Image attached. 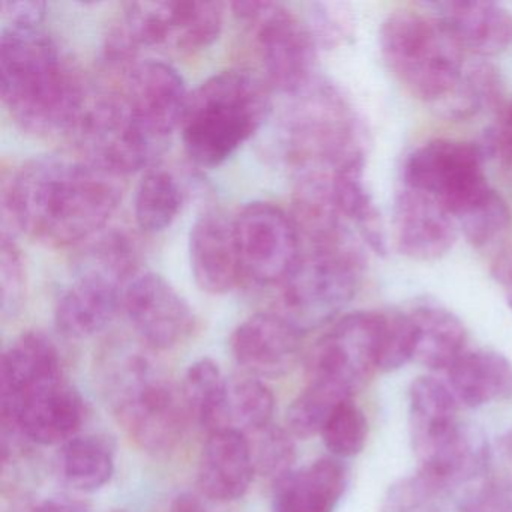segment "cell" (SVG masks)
<instances>
[{
  "instance_id": "6da1fadb",
  "label": "cell",
  "mask_w": 512,
  "mask_h": 512,
  "mask_svg": "<svg viewBox=\"0 0 512 512\" xmlns=\"http://www.w3.org/2000/svg\"><path fill=\"white\" fill-rule=\"evenodd\" d=\"M118 176L83 160L32 158L2 185V214L47 247L80 245L103 232L121 202Z\"/></svg>"
},
{
  "instance_id": "7a4b0ae2",
  "label": "cell",
  "mask_w": 512,
  "mask_h": 512,
  "mask_svg": "<svg viewBox=\"0 0 512 512\" xmlns=\"http://www.w3.org/2000/svg\"><path fill=\"white\" fill-rule=\"evenodd\" d=\"M0 95L23 131L35 136L71 133L88 94L58 44L37 29H2Z\"/></svg>"
},
{
  "instance_id": "3957f363",
  "label": "cell",
  "mask_w": 512,
  "mask_h": 512,
  "mask_svg": "<svg viewBox=\"0 0 512 512\" xmlns=\"http://www.w3.org/2000/svg\"><path fill=\"white\" fill-rule=\"evenodd\" d=\"M272 112L271 88L256 74L227 70L188 97L181 133L188 157L202 167L229 160Z\"/></svg>"
},
{
  "instance_id": "277c9868",
  "label": "cell",
  "mask_w": 512,
  "mask_h": 512,
  "mask_svg": "<svg viewBox=\"0 0 512 512\" xmlns=\"http://www.w3.org/2000/svg\"><path fill=\"white\" fill-rule=\"evenodd\" d=\"M103 370L110 406L131 440L148 454L173 451L190 419L181 389L139 350L110 355Z\"/></svg>"
},
{
  "instance_id": "5b68a950",
  "label": "cell",
  "mask_w": 512,
  "mask_h": 512,
  "mask_svg": "<svg viewBox=\"0 0 512 512\" xmlns=\"http://www.w3.org/2000/svg\"><path fill=\"white\" fill-rule=\"evenodd\" d=\"M379 41L389 70L425 103H442L463 77L460 44L434 16L409 10L389 14Z\"/></svg>"
},
{
  "instance_id": "8992f818",
  "label": "cell",
  "mask_w": 512,
  "mask_h": 512,
  "mask_svg": "<svg viewBox=\"0 0 512 512\" xmlns=\"http://www.w3.org/2000/svg\"><path fill=\"white\" fill-rule=\"evenodd\" d=\"M290 98L283 119L284 149L298 175H332L364 155L355 115L334 85L314 79Z\"/></svg>"
},
{
  "instance_id": "52a82bcc",
  "label": "cell",
  "mask_w": 512,
  "mask_h": 512,
  "mask_svg": "<svg viewBox=\"0 0 512 512\" xmlns=\"http://www.w3.org/2000/svg\"><path fill=\"white\" fill-rule=\"evenodd\" d=\"M136 263L118 242H86L55 307V323L65 337L100 334L122 310L125 289L136 278Z\"/></svg>"
},
{
  "instance_id": "ba28073f",
  "label": "cell",
  "mask_w": 512,
  "mask_h": 512,
  "mask_svg": "<svg viewBox=\"0 0 512 512\" xmlns=\"http://www.w3.org/2000/svg\"><path fill=\"white\" fill-rule=\"evenodd\" d=\"M362 268L364 254L358 242L301 251L281 284V314L302 334L332 322L355 296Z\"/></svg>"
},
{
  "instance_id": "9c48e42d",
  "label": "cell",
  "mask_w": 512,
  "mask_h": 512,
  "mask_svg": "<svg viewBox=\"0 0 512 512\" xmlns=\"http://www.w3.org/2000/svg\"><path fill=\"white\" fill-rule=\"evenodd\" d=\"M230 7L253 35L269 88L292 97L316 79L319 47L304 19L275 2L250 0Z\"/></svg>"
},
{
  "instance_id": "30bf717a",
  "label": "cell",
  "mask_w": 512,
  "mask_h": 512,
  "mask_svg": "<svg viewBox=\"0 0 512 512\" xmlns=\"http://www.w3.org/2000/svg\"><path fill=\"white\" fill-rule=\"evenodd\" d=\"M70 134L80 160L118 178L145 169L163 151L140 127L121 94L88 97Z\"/></svg>"
},
{
  "instance_id": "8fae6325",
  "label": "cell",
  "mask_w": 512,
  "mask_h": 512,
  "mask_svg": "<svg viewBox=\"0 0 512 512\" xmlns=\"http://www.w3.org/2000/svg\"><path fill=\"white\" fill-rule=\"evenodd\" d=\"M404 184L436 200L454 218L491 191L481 149L457 140H433L413 151L404 166Z\"/></svg>"
},
{
  "instance_id": "7c38bea8",
  "label": "cell",
  "mask_w": 512,
  "mask_h": 512,
  "mask_svg": "<svg viewBox=\"0 0 512 512\" xmlns=\"http://www.w3.org/2000/svg\"><path fill=\"white\" fill-rule=\"evenodd\" d=\"M383 313L358 311L341 317L317 341L308 361V382L346 400L370 379L379 362Z\"/></svg>"
},
{
  "instance_id": "4fadbf2b",
  "label": "cell",
  "mask_w": 512,
  "mask_h": 512,
  "mask_svg": "<svg viewBox=\"0 0 512 512\" xmlns=\"http://www.w3.org/2000/svg\"><path fill=\"white\" fill-rule=\"evenodd\" d=\"M233 227L241 277L256 286H281L302 250L292 215L272 203H248Z\"/></svg>"
},
{
  "instance_id": "5bb4252c",
  "label": "cell",
  "mask_w": 512,
  "mask_h": 512,
  "mask_svg": "<svg viewBox=\"0 0 512 512\" xmlns=\"http://www.w3.org/2000/svg\"><path fill=\"white\" fill-rule=\"evenodd\" d=\"M224 4L202 0L128 2L122 29L137 47H172L194 53L220 37Z\"/></svg>"
},
{
  "instance_id": "9a60e30c",
  "label": "cell",
  "mask_w": 512,
  "mask_h": 512,
  "mask_svg": "<svg viewBox=\"0 0 512 512\" xmlns=\"http://www.w3.org/2000/svg\"><path fill=\"white\" fill-rule=\"evenodd\" d=\"M0 415L4 433L38 445H65L82 428L85 404L64 374H58L0 397Z\"/></svg>"
},
{
  "instance_id": "2e32d148",
  "label": "cell",
  "mask_w": 512,
  "mask_h": 512,
  "mask_svg": "<svg viewBox=\"0 0 512 512\" xmlns=\"http://www.w3.org/2000/svg\"><path fill=\"white\" fill-rule=\"evenodd\" d=\"M122 310L148 349L167 350L188 340L196 316L178 290L161 275H137L124 293Z\"/></svg>"
},
{
  "instance_id": "e0dca14e",
  "label": "cell",
  "mask_w": 512,
  "mask_h": 512,
  "mask_svg": "<svg viewBox=\"0 0 512 512\" xmlns=\"http://www.w3.org/2000/svg\"><path fill=\"white\" fill-rule=\"evenodd\" d=\"M460 404L448 383L419 377L409 389L410 431L419 467H434L457 454L469 427L458 419Z\"/></svg>"
},
{
  "instance_id": "ac0fdd59",
  "label": "cell",
  "mask_w": 512,
  "mask_h": 512,
  "mask_svg": "<svg viewBox=\"0 0 512 512\" xmlns=\"http://www.w3.org/2000/svg\"><path fill=\"white\" fill-rule=\"evenodd\" d=\"M121 95L140 127L161 148L181 128L190 97L178 71L160 61L137 62L124 76Z\"/></svg>"
},
{
  "instance_id": "d6986e66",
  "label": "cell",
  "mask_w": 512,
  "mask_h": 512,
  "mask_svg": "<svg viewBox=\"0 0 512 512\" xmlns=\"http://www.w3.org/2000/svg\"><path fill=\"white\" fill-rule=\"evenodd\" d=\"M302 332L281 313H257L233 331L230 349L257 379H277L295 368Z\"/></svg>"
},
{
  "instance_id": "ffe728a7",
  "label": "cell",
  "mask_w": 512,
  "mask_h": 512,
  "mask_svg": "<svg viewBox=\"0 0 512 512\" xmlns=\"http://www.w3.org/2000/svg\"><path fill=\"white\" fill-rule=\"evenodd\" d=\"M394 229L398 251L416 262L442 259L457 241L455 218L436 200L407 187L395 200Z\"/></svg>"
},
{
  "instance_id": "44dd1931",
  "label": "cell",
  "mask_w": 512,
  "mask_h": 512,
  "mask_svg": "<svg viewBox=\"0 0 512 512\" xmlns=\"http://www.w3.org/2000/svg\"><path fill=\"white\" fill-rule=\"evenodd\" d=\"M191 272L203 292L224 295L241 280L233 218L220 211H206L191 226Z\"/></svg>"
},
{
  "instance_id": "7402d4cb",
  "label": "cell",
  "mask_w": 512,
  "mask_h": 512,
  "mask_svg": "<svg viewBox=\"0 0 512 512\" xmlns=\"http://www.w3.org/2000/svg\"><path fill=\"white\" fill-rule=\"evenodd\" d=\"M256 475L247 434L232 428L208 434L199 458L197 482L206 500L235 502L245 496Z\"/></svg>"
},
{
  "instance_id": "603a6c76",
  "label": "cell",
  "mask_w": 512,
  "mask_h": 512,
  "mask_svg": "<svg viewBox=\"0 0 512 512\" xmlns=\"http://www.w3.org/2000/svg\"><path fill=\"white\" fill-rule=\"evenodd\" d=\"M433 16L460 44L479 56H494L512 46V13L502 5L481 0L436 2Z\"/></svg>"
},
{
  "instance_id": "cb8c5ba5",
  "label": "cell",
  "mask_w": 512,
  "mask_h": 512,
  "mask_svg": "<svg viewBox=\"0 0 512 512\" xmlns=\"http://www.w3.org/2000/svg\"><path fill=\"white\" fill-rule=\"evenodd\" d=\"M347 487L337 458H320L275 482L272 512H334Z\"/></svg>"
},
{
  "instance_id": "d4e9b609",
  "label": "cell",
  "mask_w": 512,
  "mask_h": 512,
  "mask_svg": "<svg viewBox=\"0 0 512 512\" xmlns=\"http://www.w3.org/2000/svg\"><path fill=\"white\" fill-rule=\"evenodd\" d=\"M448 386L460 407L505 400L512 395V364L493 350L466 352L449 368Z\"/></svg>"
},
{
  "instance_id": "484cf974",
  "label": "cell",
  "mask_w": 512,
  "mask_h": 512,
  "mask_svg": "<svg viewBox=\"0 0 512 512\" xmlns=\"http://www.w3.org/2000/svg\"><path fill=\"white\" fill-rule=\"evenodd\" d=\"M364 169V155L344 164L332 173V190L344 220L356 227L362 241L367 242L374 253L385 256L386 238L382 217L365 187Z\"/></svg>"
},
{
  "instance_id": "4316f807",
  "label": "cell",
  "mask_w": 512,
  "mask_h": 512,
  "mask_svg": "<svg viewBox=\"0 0 512 512\" xmlns=\"http://www.w3.org/2000/svg\"><path fill=\"white\" fill-rule=\"evenodd\" d=\"M416 329L415 361L430 370L448 371L466 353L467 329L451 311L422 305L410 313Z\"/></svg>"
},
{
  "instance_id": "83f0119b",
  "label": "cell",
  "mask_w": 512,
  "mask_h": 512,
  "mask_svg": "<svg viewBox=\"0 0 512 512\" xmlns=\"http://www.w3.org/2000/svg\"><path fill=\"white\" fill-rule=\"evenodd\" d=\"M62 373L61 353L52 338L40 331L25 332L2 355L0 395L16 394L37 380Z\"/></svg>"
},
{
  "instance_id": "f1b7e54d",
  "label": "cell",
  "mask_w": 512,
  "mask_h": 512,
  "mask_svg": "<svg viewBox=\"0 0 512 512\" xmlns=\"http://www.w3.org/2000/svg\"><path fill=\"white\" fill-rule=\"evenodd\" d=\"M188 416L206 433L226 428L229 380L220 365L202 358L188 367L181 386Z\"/></svg>"
},
{
  "instance_id": "f546056e",
  "label": "cell",
  "mask_w": 512,
  "mask_h": 512,
  "mask_svg": "<svg viewBox=\"0 0 512 512\" xmlns=\"http://www.w3.org/2000/svg\"><path fill=\"white\" fill-rule=\"evenodd\" d=\"M59 467L74 490L92 493L100 490L115 472V445L100 434L76 436L62 445Z\"/></svg>"
},
{
  "instance_id": "4dcf8cb0",
  "label": "cell",
  "mask_w": 512,
  "mask_h": 512,
  "mask_svg": "<svg viewBox=\"0 0 512 512\" xmlns=\"http://www.w3.org/2000/svg\"><path fill=\"white\" fill-rule=\"evenodd\" d=\"M184 202L178 179L164 169L143 175L134 199V217L140 230L149 235L164 232L178 217Z\"/></svg>"
},
{
  "instance_id": "1f68e13d",
  "label": "cell",
  "mask_w": 512,
  "mask_h": 512,
  "mask_svg": "<svg viewBox=\"0 0 512 512\" xmlns=\"http://www.w3.org/2000/svg\"><path fill=\"white\" fill-rule=\"evenodd\" d=\"M502 95L503 85L499 73L491 65H473L464 71L457 88L434 107L445 118L464 121L481 110L499 107Z\"/></svg>"
},
{
  "instance_id": "d6a6232c",
  "label": "cell",
  "mask_w": 512,
  "mask_h": 512,
  "mask_svg": "<svg viewBox=\"0 0 512 512\" xmlns=\"http://www.w3.org/2000/svg\"><path fill=\"white\" fill-rule=\"evenodd\" d=\"M274 410V394L262 380L245 377L229 382L226 428L251 436L272 424Z\"/></svg>"
},
{
  "instance_id": "836d02e7",
  "label": "cell",
  "mask_w": 512,
  "mask_h": 512,
  "mask_svg": "<svg viewBox=\"0 0 512 512\" xmlns=\"http://www.w3.org/2000/svg\"><path fill=\"white\" fill-rule=\"evenodd\" d=\"M449 490L451 488L418 470L415 475L389 485L380 503V512H443Z\"/></svg>"
},
{
  "instance_id": "e575fe53",
  "label": "cell",
  "mask_w": 512,
  "mask_h": 512,
  "mask_svg": "<svg viewBox=\"0 0 512 512\" xmlns=\"http://www.w3.org/2000/svg\"><path fill=\"white\" fill-rule=\"evenodd\" d=\"M251 436L253 440L250 436L248 439L253 451L256 473L278 482L295 470V440L287 428L271 424Z\"/></svg>"
},
{
  "instance_id": "d590c367",
  "label": "cell",
  "mask_w": 512,
  "mask_h": 512,
  "mask_svg": "<svg viewBox=\"0 0 512 512\" xmlns=\"http://www.w3.org/2000/svg\"><path fill=\"white\" fill-rule=\"evenodd\" d=\"M467 241L476 248L487 247L508 230L511 212L505 200L491 190L481 202L455 218Z\"/></svg>"
},
{
  "instance_id": "8d00e7d4",
  "label": "cell",
  "mask_w": 512,
  "mask_h": 512,
  "mask_svg": "<svg viewBox=\"0 0 512 512\" xmlns=\"http://www.w3.org/2000/svg\"><path fill=\"white\" fill-rule=\"evenodd\" d=\"M368 424L355 401H347L334 410L323 425L322 436L328 451L338 458L358 455L367 442Z\"/></svg>"
},
{
  "instance_id": "74e56055",
  "label": "cell",
  "mask_w": 512,
  "mask_h": 512,
  "mask_svg": "<svg viewBox=\"0 0 512 512\" xmlns=\"http://www.w3.org/2000/svg\"><path fill=\"white\" fill-rule=\"evenodd\" d=\"M418 344V329L410 314L383 313L382 335H380V371L400 370L415 359Z\"/></svg>"
},
{
  "instance_id": "f35d334b",
  "label": "cell",
  "mask_w": 512,
  "mask_h": 512,
  "mask_svg": "<svg viewBox=\"0 0 512 512\" xmlns=\"http://www.w3.org/2000/svg\"><path fill=\"white\" fill-rule=\"evenodd\" d=\"M28 290V272L22 250L13 236L2 232L0 244V311L13 319L22 311Z\"/></svg>"
},
{
  "instance_id": "ab89813d",
  "label": "cell",
  "mask_w": 512,
  "mask_h": 512,
  "mask_svg": "<svg viewBox=\"0 0 512 512\" xmlns=\"http://www.w3.org/2000/svg\"><path fill=\"white\" fill-rule=\"evenodd\" d=\"M305 22L310 26L317 47L323 49L340 46L352 34L350 13L341 4L320 2L310 5V13Z\"/></svg>"
},
{
  "instance_id": "60d3db41",
  "label": "cell",
  "mask_w": 512,
  "mask_h": 512,
  "mask_svg": "<svg viewBox=\"0 0 512 512\" xmlns=\"http://www.w3.org/2000/svg\"><path fill=\"white\" fill-rule=\"evenodd\" d=\"M460 512H512V476L485 482L463 500Z\"/></svg>"
},
{
  "instance_id": "b9f144b4",
  "label": "cell",
  "mask_w": 512,
  "mask_h": 512,
  "mask_svg": "<svg viewBox=\"0 0 512 512\" xmlns=\"http://www.w3.org/2000/svg\"><path fill=\"white\" fill-rule=\"evenodd\" d=\"M479 149L484 158H491L505 169H512V101L499 119V124L485 133L484 143Z\"/></svg>"
},
{
  "instance_id": "7bdbcfd3",
  "label": "cell",
  "mask_w": 512,
  "mask_h": 512,
  "mask_svg": "<svg viewBox=\"0 0 512 512\" xmlns=\"http://www.w3.org/2000/svg\"><path fill=\"white\" fill-rule=\"evenodd\" d=\"M0 16L4 28L37 29L46 17V4L40 0H4Z\"/></svg>"
},
{
  "instance_id": "ee69618b",
  "label": "cell",
  "mask_w": 512,
  "mask_h": 512,
  "mask_svg": "<svg viewBox=\"0 0 512 512\" xmlns=\"http://www.w3.org/2000/svg\"><path fill=\"white\" fill-rule=\"evenodd\" d=\"M491 272H493L494 280L505 289L506 299H508L509 308L512 310V251L497 257Z\"/></svg>"
},
{
  "instance_id": "f6af8a7d",
  "label": "cell",
  "mask_w": 512,
  "mask_h": 512,
  "mask_svg": "<svg viewBox=\"0 0 512 512\" xmlns=\"http://www.w3.org/2000/svg\"><path fill=\"white\" fill-rule=\"evenodd\" d=\"M202 494L181 493L170 503L167 512H211Z\"/></svg>"
},
{
  "instance_id": "bcb514c9",
  "label": "cell",
  "mask_w": 512,
  "mask_h": 512,
  "mask_svg": "<svg viewBox=\"0 0 512 512\" xmlns=\"http://www.w3.org/2000/svg\"><path fill=\"white\" fill-rule=\"evenodd\" d=\"M31 512H88L80 503L68 499H50L32 509Z\"/></svg>"
},
{
  "instance_id": "7dc6e473",
  "label": "cell",
  "mask_w": 512,
  "mask_h": 512,
  "mask_svg": "<svg viewBox=\"0 0 512 512\" xmlns=\"http://www.w3.org/2000/svg\"><path fill=\"white\" fill-rule=\"evenodd\" d=\"M497 446H499L500 454H502L503 457L512 460V430L506 431L503 436L499 437Z\"/></svg>"
}]
</instances>
